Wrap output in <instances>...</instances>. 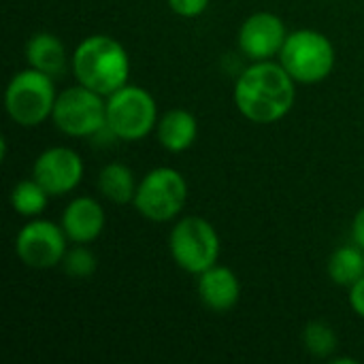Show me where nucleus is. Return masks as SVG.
<instances>
[{"mask_svg":"<svg viewBox=\"0 0 364 364\" xmlns=\"http://www.w3.org/2000/svg\"><path fill=\"white\" fill-rule=\"evenodd\" d=\"M296 100V81L271 60L247 66L235 83V105L254 124H275L284 119Z\"/></svg>","mask_w":364,"mask_h":364,"instance_id":"f257e3e1","label":"nucleus"},{"mask_svg":"<svg viewBox=\"0 0 364 364\" xmlns=\"http://www.w3.org/2000/svg\"><path fill=\"white\" fill-rule=\"evenodd\" d=\"M70 68L77 83L107 98L128 83L130 58L117 38L92 34L75 47L70 55Z\"/></svg>","mask_w":364,"mask_h":364,"instance_id":"f03ea898","label":"nucleus"},{"mask_svg":"<svg viewBox=\"0 0 364 364\" xmlns=\"http://www.w3.org/2000/svg\"><path fill=\"white\" fill-rule=\"evenodd\" d=\"M55 98L53 77L28 66L11 77L4 92V107L17 126L32 128L51 117Z\"/></svg>","mask_w":364,"mask_h":364,"instance_id":"7ed1b4c3","label":"nucleus"},{"mask_svg":"<svg viewBox=\"0 0 364 364\" xmlns=\"http://www.w3.org/2000/svg\"><path fill=\"white\" fill-rule=\"evenodd\" d=\"M279 64L296 83H320L335 68V47L318 30H294L279 51Z\"/></svg>","mask_w":364,"mask_h":364,"instance_id":"20e7f679","label":"nucleus"},{"mask_svg":"<svg viewBox=\"0 0 364 364\" xmlns=\"http://www.w3.org/2000/svg\"><path fill=\"white\" fill-rule=\"evenodd\" d=\"M168 250L179 269L192 275L218 264L222 243L215 226L198 215H188L179 220L168 237Z\"/></svg>","mask_w":364,"mask_h":364,"instance_id":"39448f33","label":"nucleus"},{"mask_svg":"<svg viewBox=\"0 0 364 364\" xmlns=\"http://www.w3.org/2000/svg\"><path fill=\"white\" fill-rule=\"evenodd\" d=\"M158 126V105L141 85H124L107 96V130L122 141H141Z\"/></svg>","mask_w":364,"mask_h":364,"instance_id":"423d86ee","label":"nucleus"},{"mask_svg":"<svg viewBox=\"0 0 364 364\" xmlns=\"http://www.w3.org/2000/svg\"><path fill=\"white\" fill-rule=\"evenodd\" d=\"M132 205L145 220L171 222L188 205V181L177 168L158 166L139 181Z\"/></svg>","mask_w":364,"mask_h":364,"instance_id":"0eeeda50","label":"nucleus"},{"mask_svg":"<svg viewBox=\"0 0 364 364\" xmlns=\"http://www.w3.org/2000/svg\"><path fill=\"white\" fill-rule=\"evenodd\" d=\"M51 119L68 136L83 139L107 130V100L102 94L77 83L58 94Z\"/></svg>","mask_w":364,"mask_h":364,"instance_id":"6e6552de","label":"nucleus"},{"mask_svg":"<svg viewBox=\"0 0 364 364\" xmlns=\"http://www.w3.org/2000/svg\"><path fill=\"white\" fill-rule=\"evenodd\" d=\"M68 237L62 224H53L47 220L32 218L15 239V254L17 258L30 269H53L62 264L68 252Z\"/></svg>","mask_w":364,"mask_h":364,"instance_id":"1a4fd4ad","label":"nucleus"},{"mask_svg":"<svg viewBox=\"0 0 364 364\" xmlns=\"http://www.w3.org/2000/svg\"><path fill=\"white\" fill-rule=\"evenodd\" d=\"M32 177L49 192V196H64L81 183L83 160L70 147H49L34 160Z\"/></svg>","mask_w":364,"mask_h":364,"instance_id":"9d476101","label":"nucleus"},{"mask_svg":"<svg viewBox=\"0 0 364 364\" xmlns=\"http://www.w3.org/2000/svg\"><path fill=\"white\" fill-rule=\"evenodd\" d=\"M288 38L286 23L279 15L269 11L252 13L239 28V49L252 60H271L273 55H279L284 43Z\"/></svg>","mask_w":364,"mask_h":364,"instance_id":"9b49d317","label":"nucleus"},{"mask_svg":"<svg viewBox=\"0 0 364 364\" xmlns=\"http://www.w3.org/2000/svg\"><path fill=\"white\" fill-rule=\"evenodd\" d=\"M196 292L207 309L215 314H226L235 309L241 299V282L232 269L213 264L198 275Z\"/></svg>","mask_w":364,"mask_h":364,"instance_id":"f8f14e48","label":"nucleus"},{"mask_svg":"<svg viewBox=\"0 0 364 364\" xmlns=\"http://www.w3.org/2000/svg\"><path fill=\"white\" fill-rule=\"evenodd\" d=\"M105 211L102 205L92 196L73 198L62 213V228L73 243H92L105 230Z\"/></svg>","mask_w":364,"mask_h":364,"instance_id":"ddd939ff","label":"nucleus"},{"mask_svg":"<svg viewBox=\"0 0 364 364\" xmlns=\"http://www.w3.org/2000/svg\"><path fill=\"white\" fill-rule=\"evenodd\" d=\"M26 60H28V66H32L53 79L62 77L70 62L64 43L51 32H36L28 38Z\"/></svg>","mask_w":364,"mask_h":364,"instance_id":"4468645a","label":"nucleus"},{"mask_svg":"<svg viewBox=\"0 0 364 364\" xmlns=\"http://www.w3.org/2000/svg\"><path fill=\"white\" fill-rule=\"evenodd\" d=\"M158 143L171 151V154H181L190 149L198 136V122L188 109H168L156 126Z\"/></svg>","mask_w":364,"mask_h":364,"instance_id":"2eb2a0df","label":"nucleus"},{"mask_svg":"<svg viewBox=\"0 0 364 364\" xmlns=\"http://www.w3.org/2000/svg\"><path fill=\"white\" fill-rule=\"evenodd\" d=\"M96 186H98V192L115 205L132 203L136 188H139L134 173L130 171V166H126L122 162H111V164L102 166L98 173Z\"/></svg>","mask_w":364,"mask_h":364,"instance_id":"dca6fc26","label":"nucleus"},{"mask_svg":"<svg viewBox=\"0 0 364 364\" xmlns=\"http://www.w3.org/2000/svg\"><path fill=\"white\" fill-rule=\"evenodd\" d=\"M326 271L333 284L352 288L360 277H364V250L356 243L337 247L328 258Z\"/></svg>","mask_w":364,"mask_h":364,"instance_id":"f3484780","label":"nucleus"},{"mask_svg":"<svg viewBox=\"0 0 364 364\" xmlns=\"http://www.w3.org/2000/svg\"><path fill=\"white\" fill-rule=\"evenodd\" d=\"M49 203V192L32 177L19 181L11 192V207L23 218H38Z\"/></svg>","mask_w":364,"mask_h":364,"instance_id":"a211bd4d","label":"nucleus"},{"mask_svg":"<svg viewBox=\"0 0 364 364\" xmlns=\"http://www.w3.org/2000/svg\"><path fill=\"white\" fill-rule=\"evenodd\" d=\"M303 346L316 358H331L337 352L339 339L331 324L316 320L303 328Z\"/></svg>","mask_w":364,"mask_h":364,"instance_id":"6ab92c4d","label":"nucleus"},{"mask_svg":"<svg viewBox=\"0 0 364 364\" xmlns=\"http://www.w3.org/2000/svg\"><path fill=\"white\" fill-rule=\"evenodd\" d=\"M96 267H98V260H96L94 252L90 247H85V243H77L75 247H70L62 260L64 273H68L70 277H77V279L92 277Z\"/></svg>","mask_w":364,"mask_h":364,"instance_id":"aec40b11","label":"nucleus"},{"mask_svg":"<svg viewBox=\"0 0 364 364\" xmlns=\"http://www.w3.org/2000/svg\"><path fill=\"white\" fill-rule=\"evenodd\" d=\"M166 2H168V6H171V11L175 15L188 17V19L203 15L207 11V6H209V0H166Z\"/></svg>","mask_w":364,"mask_h":364,"instance_id":"412c9836","label":"nucleus"},{"mask_svg":"<svg viewBox=\"0 0 364 364\" xmlns=\"http://www.w3.org/2000/svg\"><path fill=\"white\" fill-rule=\"evenodd\" d=\"M350 307L358 318H364V277L350 288Z\"/></svg>","mask_w":364,"mask_h":364,"instance_id":"4be33fe9","label":"nucleus"},{"mask_svg":"<svg viewBox=\"0 0 364 364\" xmlns=\"http://www.w3.org/2000/svg\"><path fill=\"white\" fill-rule=\"evenodd\" d=\"M352 241L364 250V207L352 220Z\"/></svg>","mask_w":364,"mask_h":364,"instance_id":"5701e85b","label":"nucleus"},{"mask_svg":"<svg viewBox=\"0 0 364 364\" xmlns=\"http://www.w3.org/2000/svg\"><path fill=\"white\" fill-rule=\"evenodd\" d=\"M331 364H356V360L354 358H333Z\"/></svg>","mask_w":364,"mask_h":364,"instance_id":"b1692460","label":"nucleus"}]
</instances>
